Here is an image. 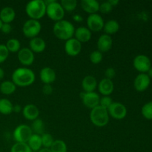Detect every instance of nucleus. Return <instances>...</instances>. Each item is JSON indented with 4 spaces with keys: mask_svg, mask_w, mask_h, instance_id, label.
I'll return each instance as SVG.
<instances>
[{
    "mask_svg": "<svg viewBox=\"0 0 152 152\" xmlns=\"http://www.w3.org/2000/svg\"><path fill=\"white\" fill-rule=\"evenodd\" d=\"M36 80L34 71L27 67H21L14 70L12 74L11 81L19 87H28L31 86Z\"/></svg>",
    "mask_w": 152,
    "mask_h": 152,
    "instance_id": "nucleus-1",
    "label": "nucleus"
},
{
    "mask_svg": "<svg viewBox=\"0 0 152 152\" xmlns=\"http://www.w3.org/2000/svg\"><path fill=\"white\" fill-rule=\"evenodd\" d=\"M75 28L71 22L65 19L56 22L53 27V33L55 37L60 40H67L73 38Z\"/></svg>",
    "mask_w": 152,
    "mask_h": 152,
    "instance_id": "nucleus-2",
    "label": "nucleus"
},
{
    "mask_svg": "<svg viewBox=\"0 0 152 152\" xmlns=\"http://www.w3.org/2000/svg\"><path fill=\"white\" fill-rule=\"evenodd\" d=\"M25 13L31 19L39 20L46 14V4L44 0H33L25 6Z\"/></svg>",
    "mask_w": 152,
    "mask_h": 152,
    "instance_id": "nucleus-3",
    "label": "nucleus"
},
{
    "mask_svg": "<svg viewBox=\"0 0 152 152\" xmlns=\"http://www.w3.org/2000/svg\"><path fill=\"white\" fill-rule=\"evenodd\" d=\"M109 114L108 110L100 105L91 110L90 120L94 126L99 128L105 127L109 122Z\"/></svg>",
    "mask_w": 152,
    "mask_h": 152,
    "instance_id": "nucleus-4",
    "label": "nucleus"
},
{
    "mask_svg": "<svg viewBox=\"0 0 152 152\" xmlns=\"http://www.w3.org/2000/svg\"><path fill=\"white\" fill-rule=\"evenodd\" d=\"M65 11L62 8L60 3L53 0L51 3L46 5V15L51 20L56 22L64 19Z\"/></svg>",
    "mask_w": 152,
    "mask_h": 152,
    "instance_id": "nucleus-5",
    "label": "nucleus"
},
{
    "mask_svg": "<svg viewBox=\"0 0 152 152\" xmlns=\"http://www.w3.org/2000/svg\"><path fill=\"white\" fill-rule=\"evenodd\" d=\"M42 30V25L38 20L28 19L22 26V33L27 38L33 39L39 34Z\"/></svg>",
    "mask_w": 152,
    "mask_h": 152,
    "instance_id": "nucleus-6",
    "label": "nucleus"
},
{
    "mask_svg": "<svg viewBox=\"0 0 152 152\" xmlns=\"http://www.w3.org/2000/svg\"><path fill=\"white\" fill-rule=\"evenodd\" d=\"M33 132L31 126L26 124H20L15 128L13 132V137L16 142H25L27 143Z\"/></svg>",
    "mask_w": 152,
    "mask_h": 152,
    "instance_id": "nucleus-7",
    "label": "nucleus"
},
{
    "mask_svg": "<svg viewBox=\"0 0 152 152\" xmlns=\"http://www.w3.org/2000/svg\"><path fill=\"white\" fill-rule=\"evenodd\" d=\"M133 66L140 74H146L152 66L150 58L144 54H139L133 60Z\"/></svg>",
    "mask_w": 152,
    "mask_h": 152,
    "instance_id": "nucleus-8",
    "label": "nucleus"
},
{
    "mask_svg": "<svg viewBox=\"0 0 152 152\" xmlns=\"http://www.w3.org/2000/svg\"><path fill=\"white\" fill-rule=\"evenodd\" d=\"M109 117L117 120H123L127 115V108L121 102H113L108 108Z\"/></svg>",
    "mask_w": 152,
    "mask_h": 152,
    "instance_id": "nucleus-9",
    "label": "nucleus"
},
{
    "mask_svg": "<svg viewBox=\"0 0 152 152\" xmlns=\"http://www.w3.org/2000/svg\"><path fill=\"white\" fill-rule=\"evenodd\" d=\"M83 103L86 108L89 109H93L94 108L99 105V95L96 92H81L80 94Z\"/></svg>",
    "mask_w": 152,
    "mask_h": 152,
    "instance_id": "nucleus-10",
    "label": "nucleus"
},
{
    "mask_svg": "<svg viewBox=\"0 0 152 152\" xmlns=\"http://www.w3.org/2000/svg\"><path fill=\"white\" fill-rule=\"evenodd\" d=\"M86 22H87V28L91 32H99L102 31L105 24L103 19L99 13L89 15Z\"/></svg>",
    "mask_w": 152,
    "mask_h": 152,
    "instance_id": "nucleus-11",
    "label": "nucleus"
},
{
    "mask_svg": "<svg viewBox=\"0 0 152 152\" xmlns=\"http://www.w3.org/2000/svg\"><path fill=\"white\" fill-rule=\"evenodd\" d=\"M17 58L22 65L29 66L34 63L35 56L29 48H22L17 53Z\"/></svg>",
    "mask_w": 152,
    "mask_h": 152,
    "instance_id": "nucleus-12",
    "label": "nucleus"
},
{
    "mask_svg": "<svg viewBox=\"0 0 152 152\" xmlns=\"http://www.w3.org/2000/svg\"><path fill=\"white\" fill-rule=\"evenodd\" d=\"M82 50V43L74 37L65 41V51L68 56H77L80 53Z\"/></svg>",
    "mask_w": 152,
    "mask_h": 152,
    "instance_id": "nucleus-13",
    "label": "nucleus"
},
{
    "mask_svg": "<svg viewBox=\"0 0 152 152\" xmlns=\"http://www.w3.org/2000/svg\"><path fill=\"white\" fill-rule=\"evenodd\" d=\"M151 84V79L147 74H139L134 79V87L138 92H143L148 89Z\"/></svg>",
    "mask_w": 152,
    "mask_h": 152,
    "instance_id": "nucleus-14",
    "label": "nucleus"
},
{
    "mask_svg": "<svg viewBox=\"0 0 152 152\" xmlns=\"http://www.w3.org/2000/svg\"><path fill=\"white\" fill-rule=\"evenodd\" d=\"M112 45L113 39L111 36L102 34L98 38L96 47H97V50L100 51L101 53H105V52L109 51L112 48Z\"/></svg>",
    "mask_w": 152,
    "mask_h": 152,
    "instance_id": "nucleus-15",
    "label": "nucleus"
},
{
    "mask_svg": "<svg viewBox=\"0 0 152 152\" xmlns=\"http://www.w3.org/2000/svg\"><path fill=\"white\" fill-rule=\"evenodd\" d=\"M22 114L23 117L26 120H30V121H34L39 118V110L37 105L34 104H28L25 105L22 108Z\"/></svg>",
    "mask_w": 152,
    "mask_h": 152,
    "instance_id": "nucleus-16",
    "label": "nucleus"
},
{
    "mask_svg": "<svg viewBox=\"0 0 152 152\" xmlns=\"http://www.w3.org/2000/svg\"><path fill=\"white\" fill-rule=\"evenodd\" d=\"M39 77L44 85H51L56 80V74L54 70L49 67L42 68L39 72Z\"/></svg>",
    "mask_w": 152,
    "mask_h": 152,
    "instance_id": "nucleus-17",
    "label": "nucleus"
},
{
    "mask_svg": "<svg viewBox=\"0 0 152 152\" xmlns=\"http://www.w3.org/2000/svg\"><path fill=\"white\" fill-rule=\"evenodd\" d=\"M97 89L102 96H110L114 91V83L112 80L104 78L98 83Z\"/></svg>",
    "mask_w": 152,
    "mask_h": 152,
    "instance_id": "nucleus-18",
    "label": "nucleus"
},
{
    "mask_svg": "<svg viewBox=\"0 0 152 152\" xmlns=\"http://www.w3.org/2000/svg\"><path fill=\"white\" fill-rule=\"evenodd\" d=\"M92 32L87 27L81 26L75 29L74 37L80 43H86L91 39Z\"/></svg>",
    "mask_w": 152,
    "mask_h": 152,
    "instance_id": "nucleus-19",
    "label": "nucleus"
},
{
    "mask_svg": "<svg viewBox=\"0 0 152 152\" xmlns=\"http://www.w3.org/2000/svg\"><path fill=\"white\" fill-rule=\"evenodd\" d=\"M80 5L82 9L89 15L97 13L99 10V3L96 0H82Z\"/></svg>",
    "mask_w": 152,
    "mask_h": 152,
    "instance_id": "nucleus-20",
    "label": "nucleus"
},
{
    "mask_svg": "<svg viewBox=\"0 0 152 152\" xmlns=\"http://www.w3.org/2000/svg\"><path fill=\"white\" fill-rule=\"evenodd\" d=\"M97 80L94 76H86L82 80L81 86L84 92H93L97 88Z\"/></svg>",
    "mask_w": 152,
    "mask_h": 152,
    "instance_id": "nucleus-21",
    "label": "nucleus"
},
{
    "mask_svg": "<svg viewBox=\"0 0 152 152\" xmlns=\"http://www.w3.org/2000/svg\"><path fill=\"white\" fill-rule=\"evenodd\" d=\"M29 48L34 53H42L46 48L45 41L39 37L31 39L29 42Z\"/></svg>",
    "mask_w": 152,
    "mask_h": 152,
    "instance_id": "nucleus-22",
    "label": "nucleus"
},
{
    "mask_svg": "<svg viewBox=\"0 0 152 152\" xmlns=\"http://www.w3.org/2000/svg\"><path fill=\"white\" fill-rule=\"evenodd\" d=\"M16 18V12L11 7H4L0 10V20L2 23L10 24Z\"/></svg>",
    "mask_w": 152,
    "mask_h": 152,
    "instance_id": "nucleus-23",
    "label": "nucleus"
},
{
    "mask_svg": "<svg viewBox=\"0 0 152 152\" xmlns=\"http://www.w3.org/2000/svg\"><path fill=\"white\" fill-rule=\"evenodd\" d=\"M102 30L105 32V34L111 36L118 32V31L120 30V24L117 21L114 20V19H111V20H108L105 22Z\"/></svg>",
    "mask_w": 152,
    "mask_h": 152,
    "instance_id": "nucleus-24",
    "label": "nucleus"
},
{
    "mask_svg": "<svg viewBox=\"0 0 152 152\" xmlns=\"http://www.w3.org/2000/svg\"><path fill=\"white\" fill-rule=\"evenodd\" d=\"M28 145L33 152H38L42 148L41 135L33 134L32 136L28 141Z\"/></svg>",
    "mask_w": 152,
    "mask_h": 152,
    "instance_id": "nucleus-25",
    "label": "nucleus"
},
{
    "mask_svg": "<svg viewBox=\"0 0 152 152\" xmlns=\"http://www.w3.org/2000/svg\"><path fill=\"white\" fill-rule=\"evenodd\" d=\"M16 90V86L14 83L10 80L3 81L0 84V91L4 95H10L14 93Z\"/></svg>",
    "mask_w": 152,
    "mask_h": 152,
    "instance_id": "nucleus-26",
    "label": "nucleus"
},
{
    "mask_svg": "<svg viewBox=\"0 0 152 152\" xmlns=\"http://www.w3.org/2000/svg\"><path fill=\"white\" fill-rule=\"evenodd\" d=\"M13 105L7 98L0 99V114L3 115H9L13 113Z\"/></svg>",
    "mask_w": 152,
    "mask_h": 152,
    "instance_id": "nucleus-27",
    "label": "nucleus"
},
{
    "mask_svg": "<svg viewBox=\"0 0 152 152\" xmlns=\"http://www.w3.org/2000/svg\"><path fill=\"white\" fill-rule=\"evenodd\" d=\"M31 129L32 130L33 134L38 135H42L44 134L45 130V124L42 120L38 118L37 120L32 121V124H31Z\"/></svg>",
    "mask_w": 152,
    "mask_h": 152,
    "instance_id": "nucleus-28",
    "label": "nucleus"
},
{
    "mask_svg": "<svg viewBox=\"0 0 152 152\" xmlns=\"http://www.w3.org/2000/svg\"><path fill=\"white\" fill-rule=\"evenodd\" d=\"M5 46L7 47V50L10 53H18L19 50L22 48L19 40L14 38L10 39L7 40Z\"/></svg>",
    "mask_w": 152,
    "mask_h": 152,
    "instance_id": "nucleus-29",
    "label": "nucleus"
},
{
    "mask_svg": "<svg viewBox=\"0 0 152 152\" xmlns=\"http://www.w3.org/2000/svg\"><path fill=\"white\" fill-rule=\"evenodd\" d=\"M50 149L51 152H67L68 147L65 141L62 140H55Z\"/></svg>",
    "mask_w": 152,
    "mask_h": 152,
    "instance_id": "nucleus-30",
    "label": "nucleus"
},
{
    "mask_svg": "<svg viewBox=\"0 0 152 152\" xmlns=\"http://www.w3.org/2000/svg\"><path fill=\"white\" fill-rule=\"evenodd\" d=\"M60 4L65 11L72 12L77 8V0H62L60 1Z\"/></svg>",
    "mask_w": 152,
    "mask_h": 152,
    "instance_id": "nucleus-31",
    "label": "nucleus"
},
{
    "mask_svg": "<svg viewBox=\"0 0 152 152\" xmlns=\"http://www.w3.org/2000/svg\"><path fill=\"white\" fill-rule=\"evenodd\" d=\"M10 152H33L28 143L25 142H15L12 145Z\"/></svg>",
    "mask_w": 152,
    "mask_h": 152,
    "instance_id": "nucleus-32",
    "label": "nucleus"
},
{
    "mask_svg": "<svg viewBox=\"0 0 152 152\" xmlns=\"http://www.w3.org/2000/svg\"><path fill=\"white\" fill-rule=\"evenodd\" d=\"M142 117L148 120H152V101L146 102L141 108Z\"/></svg>",
    "mask_w": 152,
    "mask_h": 152,
    "instance_id": "nucleus-33",
    "label": "nucleus"
},
{
    "mask_svg": "<svg viewBox=\"0 0 152 152\" xmlns=\"http://www.w3.org/2000/svg\"><path fill=\"white\" fill-rule=\"evenodd\" d=\"M42 143L43 148H50L55 140L53 139V136L49 133H44L41 135Z\"/></svg>",
    "mask_w": 152,
    "mask_h": 152,
    "instance_id": "nucleus-34",
    "label": "nucleus"
},
{
    "mask_svg": "<svg viewBox=\"0 0 152 152\" xmlns=\"http://www.w3.org/2000/svg\"><path fill=\"white\" fill-rule=\"evenodd\" d=\"M89 59L91 63L94 64V65H97V64L100 63L103 59V55L102 53H101L99 50H94L90 53L89 56Z\"/></svg>",
    "mask_w": 152,
    "mask_h": 152,
    "instance_id": "nucleus-35",
    "label": "nucleus"
},
{
    "mask_svg": "<svg viewBox=\"0 0 152 152\" xmlns=\"http://www.w3.org/2000/svg\"><path fill=\"white\" fill-rule=\"evenodd\" d=\"M10 52L7 50L5 45L0 44V64L3 63L7 60Z\"/></svg>",
    "mask_w": 152,
    "mask_h": 152,
    "instance_id": "nucleus-36",
    "label": "nucleus"
},
{
    "mask_svg": "<svg viewBox=\"0 0 152 152\" xmlns=\"http://www.w3.org/2000/svg\"><path fill=\"white\" fill-rule=\"evenodd\" d=\"M113 99L110 96H102V97L100 98L99 99V105L103 107V108L108 109L109 108L110 105L112 104Z\"/></svg>",
    "mask_w": 152,
    "mask_h": 152,
    "instance_id": "nucleus-37",
    "label": "nucleus"
},
{
    "mask_svg": "<svg viewBox=\"0 0 152 152\" xmlns=\"http://www.w3.org/2000/svg\"><path fill=\"white\" fill-rule=\"evenodd\" d=\"M113 10V7L111 6V4L108 2V1H104V2L99 4V10L102 13H109L111 10Z\"/></svg>",
    "mask_w": 152,
    "mask_h": 152,
    "instance_id": "nucleus-38",
    "label": "nucleus"
},
{
    "mask_svg": "<svg viewBox=\"0 0 152 152\" xmlns=\"http://www.w3.org/2000/svg\"><path fill=\"white\" fill-rule=\"evenodd\" d=\"M116 74H117L116 70L114 68L110 67V68H108L105 71V78L112 80L116 77Z\"/></svg>",
    "mask_w": 152,
    "mask_h": 152,
    "instance_id": "nucleus-39",
    "label": "nucleus"
},
{
    "mask_svg": "<svg viewBox=\"0 0 152 152\" xmlns=\"http://www.w3.org/2000/svg\"><path fill=\"white\" fill-rule=\"evenodd\" d=\"M42 93L44 94L45 95H47V96L53 93V87H52L51 85H44L42 87Z\"/></svg>",
    "mask_w": 152,
    "mask_h": 152,
    "instance_id": "nucleus-40",
    "label": "nucleus"
},
{
    "mask_svg": "<svg viewBox=\"0 0 152 152\" xmlns=\"http://www.w3.org/2000/svg\"><path fill=\"white\" fill-rule=\"evenodd\" d=\"M12 31V26L10 24H7V23H3L2 25H1V31L3 34H8L11 32Z\"/></svg>",
    "mask_w": 152,
    "mask_h": 152,
    "instance_id": "nucleus-41",
    "label": "nucleus"
},
{
    "mask_svg": "<svg viewBox=\"0 0 152 152\" xmlns=\"http://www.w3.org/2000/svg\"><path fill=\"white\" fill-rule=\"evenodd\" d=\"M22 111V108L20 105H19V104L13 105V112L16 113V114H19V113H20Z\"/></svg>",
    "mask_w": 152,
    "mask_h": 152,
    "instance_id": "nucleus-42",
    "label": "nucleus"
},
{
    "mask_svg": "<svg viewBox=\"0 0 152 152\" xmlns=\"http://www.w3.org/2000/svg\"><path fill=\"white\" fill-rule=\"evenodd\" d=\"M108 2L111 4V6H112L113 7H114L118 5L119 3H120V1H119V0H108Z\"/></svg>",
    "mask_w": 152,
    "mask_h": 152,
    "instance_id": "nucleus-43",
    "label": "nucleus"
},
{
    "mask_svg": "<svg viewBox=\"0 0 152 152\" xmlns=\"http://www.w3.org/2000/svg\"><path fill=\"white\" fill-rule=\"evenodd\" d=\"M74 19L76 21V22H80V21L83 20V17H82L81 16H80V15H75V16H74Z\"/></svg>",
    "mask_w": 152,
    "mask_h": 152,
    "instance_id": "nucleus-44",
    "label": "nucleus"
},
{
    "mask_svg": "<svg viewBox=\"0 0 152 152\" xmlns=\"http://www.w3.org/2000/svg\"><path fill=\"white\" fill-rule=\"evenodd\" d=\"M4 77V71L3 70V68H1L0 67V80H2Z\"/></svg>",
    "mask_w": 152,
    "mask_h": 152,
    "instance_id": "nucleus-45",
    "label": "nucleus"
},
{
    "mask_svg": "<svg viewBox=\"0 0 152 152\" xmlns=\"http://www.w3.org/2000/svg\"><path fill=\"white\" fill-rule=\"evenodd\" d=\"M38 152H51L50 148H42L41 149L39 150Z\"/></svg>",
    "mask_w": 152,
    "mask_h": 152,
    "instance_id": "nucleus-46",
    "label": "nucleus"
},
{
    "mask_svg": "<svg viewBox=\"0 0 152 152\" xmlns=\"http://www.w3.org/2000/svg\"><path fill=\"white\" fill-rule=\"evenodd\" d=\"M146 74H147V75L149 77L150 79H152V66L150 68V69L148 70V72H147Z\"/></svg>",
    "mask_w": 152,
    "mask_h": 152,
    "instance_id": "nucleus-47",
    "label": "nucleus"
},
{
    "mask_svg": "<svg viewBox=\"0 0 152 152\" xmlns=\"http://www.w3.org/2000/svg\"><path fill=\"white\" fill-rule=\"evenodd\" d=\"M2 22H1V20H0V31H1V25H2Z\"/></svg>",
    "mask_w": 152,
    "mask_h": 152,
    "instance_id": "nucleus-48",
    "label": "nucleus"
}]
</instances>
